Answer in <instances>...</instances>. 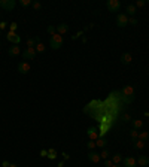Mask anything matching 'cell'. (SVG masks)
Here are the masks:
<instances>
[{
	"label": "cell",
	"instance_id": "31",
	"mask_svg": "<svg viewBox=\"0 0 149 167\" xmlns=\"http://www.w3.org/2000/svg\"><path fill=\"white\" fill-rule=\"evenodd\" d=\"M46 32H48V33H49V35H51V36H52V35H55V33H57V32H55V27H52V26H49V27H48V29H46Z\"/></svg>",
	"mask_w": 149,
	"mask_h": 167
},
{
	"label": "cell",
	"instance_id": "14",
	"mask_svg": "<svg viewBox=\"0 0 149 167\" xmlns=\"http://www.w3.org/2000/svg\"><path fill=\"white\" fill-rule=\"evenodd\" d=\"M8 54H9L11 57H17V55H20V54H21V49H20V46H18V45H12V46L8 49Z\"/></svg>",
	"mask_w": 149,
	"mask_h": 167
},
{
	"label": "cell",
	"instance_id": "24",
	"mask_svg": "<svg viewBox=\"0 0 149 167\" xmlns=\"http://www.w3.org/2000/svg\"><path fill=\"white\" fill-rule=\"evenodd\" d=\"M130 136H131V139H133V140H134V142H136V140H137V139H139V131H137V130H134V128H133V130H131V131H130Z\"/></svg>",
	"mask_w": 149,
	"mask_h": 167
},
{
	"label": "cell",
	"instance_id": "15",
	"mask_svg": "<svg viewBox=\"0 0 149 167\" xmlns=\"http://www.w3.org/2000/svg\"><path fill=\"white\" fill-rule=\"evenodd\" d=\"M137 12V8L133 5V3H130V5H127V8H125V15L128 17H134V14Z\"/></svg>",
	"mask_w": 149,
	"mask_h": 167
},
{
	"label": "cell",
	"instance_id": "4",
	"mask_svg": "<svg viewBox=\"0 0 149 167\" xmlns=\"http://www.w3.org/2000/svg\"><path fill=\"white\" fill-rule=\"evenodd\" d=\"M106 6H108L109 12H119L121 11V2L119 0H108Z\"/></svg>",
	"mask_w": 149,
	"mask_h": 167
},
{
	"label": "cell",
	"instance_id": "12",
	"mask_svg": "<svg viewBox=\"0 0 149 167\" xmlns=\"http://www.w3.org/2000/svg\"><path fill=\"white\" fill-rule=\"evenodd\" d=\"M55 32H57V35H60V36H63V35H66L67 32H69V24H58L57 27H55Z\"/></svg>",
	"mask_w": 149,
	"mask_h": 167
},
{
	"label": "cell",
	"instance_id": "38",
	"mask_svg": "<svg viewBox=\"0 0 149 167\" xmlns=\"http://www.w3.org/2000/svg\"><path fill=\"white\" fill-rule=\"evenodd\" d=\"M63 158H64V160H69V154L64 152V154H63Z\"/></svg>",
	"mask_w": 149,
	"mask_h": 167
},
{
	"label": "cell",
	"instance_id": "13",
	"mask_svg": "<svg viewBox=\"0 0 149 167\" xmlns=\"http://www.w3.org/2000/svg\"><path fill=\"white\" fill-rule=\"evenodd\" d=\"M131 61H133V55H131L130 52H122V55H121V63H122L124 66H128Z\"/></svg>",
	"mask_w": 149,
	"mask_h": 167
},
{
	"label": "cell",
	"instance_id": "45",
	"mask_svg": "<svg viewBox=\"0 0 149 167\" xmlns=\"http://www.w3.org/2000/svg\"><path fill=\"white\" fill-rule=\"evenodd\" d=\"M139 167H140V166H139Z\"/></svg>",
	"mask_w": 149,
	"mask_h": 167
},
{
	"label": "cell",
	"instance_id": "46",
	"mask_svg": "<svg viewBox=\"0 0 149 167\" xmlns=\"http://www.w3.org/2000/svg\"><path fill=\"white\" fill-rule=\"evenodd\" d=\"M148 167H149V166H148Z\"/></svg>",
	"mask_w": 149,
	"mask_h": 167
},
{
	"label": "cell",
	"instance_id": "26",
	"mask_svg": "<svg viewBox=\"0 0 149 167\" xmlns=\"http://www.w3.org/2000/svg\"><path fill=\"white\" fill-rule=\"evenodd\" d=\"M33 2L32 0H20V5L23 6V8H27V6H30Z\"/></svg>",
	"mask_w": 149,
	"mask_h": 167
},
{
	"label": "cell",
	"instance_id": "23",
	"mask_svg": "<svg viewBox=\"0 0 149 167\" xmlns=\"http://www.w3.org/2000/svg\"><path fill=\"white\" fill-rule=\"evenodd\" d=\"M35 49H36V52H45V49H46V48H45V45H43L42 42H39L36 46H35Z\"/></svg>",
	"mask_w": 149,
	"mask_h": 167
},
{
	"label": "cell",
	"instance_id": "35",
	"mask_svg": "<svg viewBox=\"0 0 149 167\" xmlns=\"http://www.w3.org/2000/svg\"><path fill=\"white\" fill-rule=\"evenodd\" d=\"M105 166H106V167H112V166H113L112 160H109V158H108V160H105Z\"/></svg>",
	"mask_w": 149,
	"mask_h": 167
},
{
	"label": "cell",
	"instance_id": "17",
	"mask_svg": "<svg viewBox=\"0 0 149 167\" xmlns=\"http://www.w3.org/2000/svg\"><path fill=\"white\" fill-rule=\"evenodd\" d=\"M106 145H108V140L105 139V137H99L97 140H96V148H106Z\"/></svg>",
	"mask_w": 149,
	"mask_h": 167
},
{
	"label": "cell",
	"instance_id": "8",
	"mask_svg": "<svg viewBox=\"0 0 149 167\" xmlns=\"http://www.w3.org/2000/svg\"><path fill=\"white\" fill-rule=\"evenodd\" d=\"M17 70H18L21 75H27V73L30 72V64H29V61H20Z\"/></svg>",
	"mask_w": 149,
	"mask_h": 167
},
{
	"label": "cell",
	"instance_id": "18",
	"mask_svg": "<svg viewBox=\"0 0 149 167\" xmlns=\"http://www.w3.org/2000/svg\"><path fill=\"white\" fill-rule=\"evenodd\" d=\"M145 145H146V142H143V140H140V139H137L134 143H133V146H134V149H143L145 148Z\"/></svg>",
	"mask_w": 149,
	"mask_h": 167
},
{
	"label": "cell",
	"instance_id": "33",
	"mask_svg": "<svg viewBox=\"0 0 149 167\" xmlns=\"http://www.w3.org/2000/svg\"><path fill=\"white\" fill-rule=\"evenodd\" d=\"M128 24H131V26H136V24H137V20H136L134 17H131V18H128Z\"/></svg>",
	"mask_w": 149,
	"mask_h": 167
},
{
	"label": "cell",
	"instance_id": "3",
	"mask_svg": "<svg viewBox=\"0 0 149 167\" xmlns=\"http://www.w3.org/2000/svg\"><path fill=\"white\" fill-rule=\"evenodd\" d=\"M36 49L35 48H26L23 52H21V55H23V60L24 61H29V60H35V57H36Z\"/></svg>",
	"mask_w": 149,
	"mask_h": 167
},
{
	"label": "cell",
	"instance_id": "11",
	"mask_svg": "<svg viewBox=\"0 0 149 167\" xmlns=\"http://www.w3.org/2000/svg\"><path fill=\"white\" fill-rule=\"evenodd\" d=\"M122 163H124V167H137V160L134 157H125Z\"/></svg>",
	"mask_w": 149,
	"mask_h": 167
},
{
	"label": "cell",
	"instance_id": "29",
	"mask_svg": "<svg viewBox=\"0 0 149 167\" xmlns=\"http://www.w3.org/2000/svg\"><path fill=\"white\" fill-rule=\"evenodd\" d=\"M145 5H146V2H145V0H137V2L134 3V6H136V8H143Z\"/></svg>",
	"mask_w": 149,
	"mask_h": 167
},
{
	"label": "cell",
	"instance_id": "27",
	"mask_svg": "<svg viewBox=\"0 0 149 167\" xmlns=\"http://www.w3.org/2000/svg\"><path fill=\"white\" fill-rule=\"evenodd\" d=\"M100 157H102V158H105V160H108V158L111 157V154H109V151H108V149H103V151H102V154H100Z\"/></svg>",
	"mask_w": 149,
	"mask_h": 167
},
{
	"label": "cell",
	"instance_id": "21",
	"mask_svg": "<svg viewBox=\"0 0 149 167\" xmlns=\"http://www.w3.org/2000/svg\"><path fill=\"white\" fill-rule=\"evenodd\" d=\"M49 160H55L58 155H57V151L54 149V148H51V149H48V155H46Z\"/></svg>",
	"mask_w": 149,
	"mask_h": 167
},
{
	"label": "cell",
	"instance_id": "37",
	"mask_svg": "<svg viewBox=\"0 0 149 167\" xmlns=\"http://www.w3.org/2000/svg\"><path fill=\"white\" fill-rule=\"evenodd\" d=\"M2 166H3V167H9V166H11V163H9V161H6V160H5V161H3V163H2Z\"/></svg>",
	"mask_w": 149,
	"mask_h": 167
},
{
	"label": "cell",
	"instance_id": "16",
	"mask_svg": "<svg viewBox=\"0 0 149 167\" xmlns=\"http://www.w3.org/2000/svg\"><path fill=\"white\" fill-rule=\"evenodd\" d=\"M137 160V164L140 167H148L149 166V157H146V155H140L139 158H136Z\"/></svg>",
	"mask_w": 149,
	"mask_h": 167
},
{
	"label": "cell",
	"instance_id": "39",
	"mask_svg": "<svg viewBox=\"0 0 149 167\" xmlns=\"http://www.w3.org/2000/svg\"><path fill=\"white\" fill-rule=\"evenodd\" d=\"M57 167H64V161H61V163H58V166Z\"/></svg>",
	"mask_w": 149,
	"mask_h": 167
},
{
	"label": "cell",
	"instance_id": "28",
	"mask_svg": "<svg viewBox=\"0 0 149 167\" xmlns=\"http://www.w3.org/2000/svg\"><path fill=\"white\" fill-rule=\"evenodd\" d=\"M17 29H18V24H17V23H11V24H9V32H14V33H15Z\"/></svg>",
	"mask_w": 149,
	"mask_h": 167
},
{
	"label": "cell",
	"instance_id": "2",
	"mask_svg": "<svg viewBox=\"0 0 149 167\" xmlns=\"http://www.w3.org/2000/svg\"><path fill=\"white\" fill-rule=\"evenodd\" d=\"M63 43H64V41H63V36H60V35H52L51 38H49V45H51V48L52 49H60L61 46H63Z\"/></svg>",
	"mask_w": 149,
	"mask_h": 167
},
{
	"label": "cell",
	"instance_id": "32",
	"mask_svg": "<svg viewBox=\"0 0 149 167\" xmlns=\"http://www.w3.org/2000/svg\"><path fill=\"white\" fill-rule=\"evenodd\" d=\"M32 5H33V8H35L36 11H40V9H42V5H40L39 2H33Z\"/></svg>",
	"mask_w": 149,
	"mask_h": 167
},
{
	"label": "cell",
	"instance_id": "5",
	"mask_svg": "<svg viewBox=\"0 0 149 167\" xmlns=\"http://www.w3.org/2000/svg\"><path fill=\"white\" fill-rule=\"evenodd\" d=\"M15 5H17L15 0H0V8L5 9V11H8V12L14 11V9H15Z\"/></svg>",
	"mask_w": 149,
	"mask_h": 167
},
{
	"label": "cell",
	"instance_id": "43",
	"mask_svg": "<svg viewBox=\"0 0 149 167\" xmlns=\"http://www.w3.org/2000/svg\"><path fill=\"white\" fill-rule=\"evenodd\" d=\"M0 36H3V32H2V30H0Z\"/></svg>",
	"mask_w": 149,
	"mask_h": 167
},
{
	"label": "cell",
	"instance_id": "9",
	"mask_svg": "<svg viewBox=\"0 0 149 167\" xmlns=\"http://www.w3.org/2000/svg\"><path fill=\"white\" fill-rule=\"evenodd\" d=\"M6 39L11 43H14V45H20V42H21V38L17 33H14V32H8L6 33Z\"/></svg>",
	"mask_w": 149,
	"mask_h": 167
},
{
	"label": "cell",
	"instance_id": "44",
	"mask_svg": "<svg viewBox=\"0 0 149 167\" xmlns=\"http://www.w3.org/2000/svg\"><path fill=\"white\" fill-rule=\"evenodd\" d=\"M0 48H2V45H0Z\"/></svg>",
	"mask_w": 149,
	"mask_h": 167
},
{
	"label": "cell",
	"instance_id": "7",
	"mask_svg": "<svg viewBox=\"0 0 149 167\" xmlns=\"http://www.w3.org/2000/svg\"><path fill=\"white\" fill-rule=\"evenodd\" d=\"M87 136H88V140H97L99 139V128L97 127H88Z\"/></svg>",
	"mask_w": 149,
	"mask_h": 167
},
{
	"label": "cell",
	"instance_id": "30",
	"mask_svg": "<svg viewBox=\"0 0 149 167\" xmlns=\"http://www.w3.org/2000/svg\"><path fill=\"white\" fill-rule=\"evenodd\" d=\"M122 121L124 123H131V117L128 114H122Z\"/></svg>",
	"mask_w": 149,
	"mask_h": 167
},
{
	"label": "cell",
	"instance_id": "6",
	"mask_svg": "<svg viewBox=\"0 0 149 167\" xmlns=\"http://www.w3.org/2000/svg\"><path fill=\"white\" fill-rule=\"evenodd\" d=\"M116 26H118L119 29L127 27V26H128V17H127L125 14H118V17H116Z\"/></svg>",
	"mask_w": 149,
	"mask_h": 167
},
{
	"label": "cell",
	"instance_id": "34",
	"mask_svg": "<svg viewBox=\"0 0 149 167\" xmlns=\"http://www.w3.org/2000/svg\"><path fill=\"white\" fill-rule=\"evenodd\" d=\"M6 27H8V23H6V21H0V30L3 32Z\"/></svg>",
	"mask_w": 149,
	"mask_h": 167
},
{
	"label": "cell",
	"instance_id": "1",
	"mask_svg": "<svg viewBox=\"0 0 149 167\" xmlns=\"http://www.w3.org/2000/svg\"><path fill=\"white\" fill-rule=\"evenodd\" d=\"M121 94H122V100H124L125 103H131V102L134 100V88H133L131 85H125V87L122 88Z\"/></svg>",
	"mask_w": 149,
	"mask_h": 167
},
{
	"label": "cell",
	"instance_id": "22",
	"mask_svg": "<svg viewBox=\"0 0 149 167\" xmlns=\"http://www.w3.org/2000/svg\"><path fill=\"white\" fill-rule=\"evenodd\" d=\"M139 139H140V140H143V142L149 140V133H148V131H139Z\"/></svg>",
	"mask_w": 149,
	"mask_h": 167
},
{
	"label": "cell",
	"instance_id": "20",
	"mask_svg": "<svg viewBox=\"0 0 149 167\" xmlns=\"http://www.w3.org/2000/svg\"><path fill=\"white\" fill-rule=\"evenodd\" d=\"M122 160H124V158H122L121 154H113V155H112V163H113V164H119V163H122Z\"/></svg>",
	"mask_w": 149,
	"mask_h": 167
},
{
	"label": "cell",
	"instance_id": "41",
	"mask_svg": "<svg viewBox=\"0 0 149 167\" xmlns=\"http://www.w3.org/2000/svg\"><path fill=\"white\" fill-rule=\"evenodd\" d=\"M145 117H148L149 118V112H145Z\"/></svg>",
	"mask_w": 149,
	"mask_h": 167
},
{
	"label": "cell",
	"instance_id": "10",
	"mask_svg": "<svg viewBox=\"0 0 149 167\" xmlns=\"http://www.w3.org/2000/svg\"><path fill=\"white\" fill-rule=\"evenodd\" d=\"M88 160H90L91 163L97 164V163H100L102 157H100V154H99V152H96V151L93 149V151H90V152H88Z\"/></svg>",
	"mask_w": 149,
	"mask_h": 167
},
{
	"label": "cell",
	"instance_id": "19",
	"mask_svg": "<svg viewBox=\"0 0 149 167\" xmlns=\"http://www.w3.org/2000/svg\"><path fill=\"white\" fill-rule=\"evenodd\" d=\"M131 124H133L134 130H140L143 127V121L142 120H131Z\"/></svg>",
	"mask_w": 149,
	"mask_h": 167
},
{
	"label": "cell",
	"instance_id": "36",
	"mask_svg": "<svg viewBox=\"0 0 149 167\" xmlns=\"http://www.w3.org/2000/svg\"><path fill=\"white\" fill-rule=\"evenodd\" d=\"M48 155V149H42L40 151V157H46Z\"/></svg>",
	"mask_w": 149,
	"mask_h": 167
},
{
	"label": "cell",
	"instance_id": "40",
	"mask_svg": "<svg viewBox=\"0 0 149 167\" xmlns=\"http://www.w3.org/2000/svg\"><path fill=\"white\" fill-rule=\"evenodd\" d=\"M112 167H122V166H119V164H113Z\"/></svg>",
	"mask_w": 149,
	"mask_h": 167
},
{
	"label": "cell",
	"instance_id": "25",
	"mask_svg": "<svg viewBox=\"0 0 149 167\" xmlns=\"http://www.w3.org/2000/svg\"><path fill=\"white\" fill-rule=\"evenodd\" d=\"M87 148H88L90 151H93V149L96 148V140H88V142H87Z\"/></svg>",
	"mask_w": 149,
	"mask_h": 167
},
{
	"label": "cell",
	"instance_id": "42",
	"mask_svg": "<svg viewBox=\"0 0 149 167\" xmlns=\"http://www.w3.org/2000/svg\"><path fill=\"white\" fill-rule=\"evenodd\" d=\"M9 167H18V166H17V164H11Z\"/></svg>",
	"mask_w": 149,
	"mask_h": 167
}]
</instances>
